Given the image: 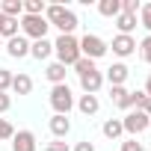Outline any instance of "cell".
Masks as SVG:
<instances>
[{
	"mask_svg": "<svg viewBox=\"0 0 151 151\" xmlns=\"http://www.w3.org/2000/svg\"><path fill=\"white\" fill-rule=\"evenodd\" d=\"M12 36H18V21L6 18L3 12H0V39H12Z\"/></svg>",
	"mask_w": 151,
	"mask_h": 151,
	"instance_id": "20",
	"label": "cell"
},
{
	"mask_svg": "<svg viewBox=\"0 0 151 151\" xmlns=\"http://www.w3.org/2000/svg\"><path fill=\"white\" fill-rule=\"evenodd\" d=\"M122 151H145V148H142V142H136V139L130 136V139L122 142Z\"/></svg>",
	"mask_w": 151,
	"mask_h": 151,
	"instance_id": "30",
	"label": "cell"
},
{
	"mask_svg": "<svg viewBox=\"0 0 151 151\" xmlns=\"http://www.w3.org/2000/svg\"><path fill=\"white\" fill-rule=\"evenodd\" d=\"M0 50H3V39H0Z\"/></svg>",
	"mask_w": 151,
	"mask_h": 151,
	"instance_id": "35",
	"label": "cell"
},
{
	"mask_svg": "<svg viewBox=\"0 0 151 151\" xmlns=\"http://www.w3.org/2000/svg\"><path fill=\"white\" fill-rule=\"evenodd\" d=\"M142 92H145V95L151 98V74H148V80H145V89H142Z\"/></svg>",
	"mask_w": 151,
	"mask_h": 151,
	"instance_id": "34",
	"label": "cell"
},
{
	"mask_svg": "<svg viewBox=\"0 0 151 151\" xmlns=\"http://www.w3.org/2000/svg\"><path fill=\"white\" fill-rule=\"evenodd\" d=\"M47 124H50V133H53L56 139H65V136L71 133V119H68V116H56V113H53Z\"/></svg>",
	"mask_w": 151,
	"mask_h": 151,
	"instance_id": "12",
	"label": "cell"
},
{
	"mask_svg": "<svg viewBox=\"0 0 151 151\" xmlns=\"http://www.w3.org/2000/svg\"><path fill=\"white\" fill-rule=\"evenodd\" d=\"M12 89V71L9 68H0V92Z\"/></svg>",
	"mask_w": 151,
	"mask_h": 151,
	"instance_id": "28",
	"label": "cell"
},
{
	"mask_svg": "<svg viewBox=\"0 0 151 151\" xmlns=\"http://www.w3.org/2000/svg\"><path fill=\"white\" fill-rule=\"evenodd\" d=\"M53 53H56V62H62L65 68L74 65L80 59V39H74V36H59L53 42Z\"/></svg>",
	"mask_w": 151,
	"mask_h": 151,
	"instance_id": "2",
	"label": "cell"
},
{
	"mask_svg": "<svg viewBox=\"0 0 151 151\" xmlns=\"http://www.w3.org/2000/svg\"><path fill=\"white\" fill-rule=\"evenodd\" d=\"M0 12H3L6 18L21 21V15H24V0H3V3H0Z\"/></svg>",
	"mask_w": 151,
	"mask_h": 151,
	"instance_id": "15",
	"label": "cell"
},
{
	"mask_svg": "<svg viewBox=\"0 0 151 151\" xmlns=\"http://www.w3.org/2000/svg\"><path fill=\"white\" fill-rule=\"evenodd\" d=\"M139 56H142V62L151 65V36H145V39L139 42Z\"/></svg>",
	"mask_w": 151,
	"mask_h": 151,
	"instance_id": "23",
	"label": "cell"
},
{
	"mask_svg": "<svg viewBox=\"0 0 151 151\" xmlns=\"http://www.w3.org/2000/svg\"><path fill=\"white\" fill-rule=\"evenodd\" d=\"M12 151H36V133L33 130H18L12 136Z\"/></svg>",
	"mask_w": 151,
	"mask_h": 151,
	"instance_id": "11",
	"label": "cell"
},
{
	"mask_svg": "<svg viewBox=\"0 0 151 151\" xmlns=\"http://www.w3.org/2000/svg\"><path fill=\"white\" fill-rule=\"evenodd\" d=\"M98 12H101L104 18H116V15L122 12V0H101V3H98Z\"/></svg>",
	"mask_w": 151,
	"mask_h": 151,
	"instance_id": "21",
	"label": "cell"
},
{
	"mask_svg": "<svg viewBox=\"0 0 151 151\" xmlns=\"http://www.w3.org/2000/svg\"><path fill=\"white\" fill-rule=\"evenodd\" d=\"M127 95V89L124 86H110V98H113V104H122V98Z\"/></svg>",
	"mask_w": 151,
	"mask_h": 151,
	"instance_id": "29",
	"label": "cell"
},
{
	"mask_svg": "<svg viewBox=\"0 0 151 151\" xmlns=\"http://www.w3.org/2000/svg\"><path fill=\"white\" fill-rule=\"evenodd\" d=\"M74 71H77V77H80V74H86V71H95V62L92 59H77V62H74Z\"/></svg>",
	"mask_w": 151,
	"mask_h": 151,
	"instance_id": "25",
	"label": "cell"
},
{
	"mask_svg": "<svg viewBox=\"0 0 151 151\" xmlns=\"http://www.w3.org/2000/svg\"><path fill=\"white\" fill-rule=\"evenodd\" d=\"M12 92L15 95H30L33 92V77L30 74H12Z\"/></svg>",
	"mask_w": 151,
	"mask_h": 151,
	"instance_id": "14",
	"label": "cell"
},
{
	"mask_svg": "<svg viewBox=\"0 0 151 151\" xmlns=\"http://www.w3.org/2000/svg\"><path fill=\"white\" fill-rule=\"evenodd\" d=\"M3 47H6V53H9L12 59H24V56H30V42H27L24 36H12Z\"/></svg>",
	"mask_w": 151,
	"mask_h": 151,
	"instance_id": "8",
	"label": "cell"
},
{
	"mask_svg": "<svg viewBox=\"0 0 151 151\" xmlns=\"http://www.w3.org/2000/svg\"><path fill=\"white\" fill-rule=\"evenodd\" d=\"M15 136V127L9 119H0V139H12Z\"/></svg>",
	"mask_w": 151,
	"mask_h": 151,
	"instance_id": "26",
	"label": "cell"
},
{
	"mask_svg": "<svg viewBox=\"0 0 151 151\" xmlns=\"http://www.w3.org/2000/svg\"><path fill=\"white\" fill-rule=\"evenodd\" d=\"M45 21L50 24V27H56L59 30V36H74V30H77V15H74L71 9H65V6H59V3H53V6H45Z\"/></svg>",
	"mask_w": 151,
	"mask_h": 151,
	"instance_id": "1",
	"label": "cell"
},
{
	"mask_svg": "<svg viewBox=\"0 0 151 151\" xmlns=\"http://www.w3.org/2000/svg\"><path fill=\"white\" fill-rule=\"evenodd\" d=\"M65 74H68V71H65V65H62V62H50V65H47V71H45V77H47L53 86H59V83H65Z\"/></svg>",
	"mask_w": 151,
	"mask_h": 151,
	"instance_id": "18",
	"label": "cell"
},
{
	"mask_svg": "<svg viewBox=\"0 0 151 151\" xmlns=\"http://www.w3.org/2000/svg\"><path fill=\"white\" fill-rule=\"evenodd\" d=\"M77 110H80L83 116H95V113L101 110V101H98V95H80V101H77Z\"/></svg>",
	"mask_w": 151,
	"mask_h": 151,
	"instance_id": "16",
	"label": "cell"
},
{
	"mask_svg": "<svg viewBox=\"0 0 151 151\" xmlns=\"http://www.w3.org/2000/svg\"><path fill=\"white\" fill-rule=\"evenodd\" d=\"M53 53V42H47V39H39V42H30V56H36L39 62L42 59H47Z\"/></svg>",
	"mask_w": 151,
	"mask_h": 151,
	"instance_id": "13",
	"label": "cell"
},
{
	"mask_svg": "<svg viewBox=\"0 0 151 151\" xmlns=\"http://www.w3.org/2000/svg\"><path fill=\"white\" fill-rule=\"evenodd\" d=\"M18 27H21L24 39H33V42H39V39H45V36H47V27H50V24L45 21V15H21Z\"/></svg>",
	"mask_w": 151,
	"mask_h": 151,
	"instance_id": "3",
	"label": "cell"
},
{
	"mask_svg": "<svg viewBox=\"0 0 151 151\" xmlns=\"http://www.w3.org/2000/svg\"><path fill=\"white\" fill-rule=\"evenodd\" d=\"M148 151H151V148H148Z\"/></svg>",
	"mask_w": 151,
	"mask_h": 151,
	"instance_id": "36",
	"label": "cell"
},
{
	"mask_svg": "<svg viewBox=\"0 0 151 151\" xmlns=\"http://www.w3.org/2000/svg\"><path fill=\"white\" fill-rule=\"evenodd\" d=\"M116 27H119V36H130V33L136 30V15L119 12V15H116Z\"/></svg>",
	"mask_w": 151,
	"mask_h": 151,
	"instance_id": "17",
	"label": "cell"
},
{
	"mask_svg": "<svg viewBox=\"0 0 151 151\" xmlns=\"http://www.w3.org/2000/svg\"><path fill=\"white\" fill-rule=\"evenodd\" d=\"M45 151H71V148H68V142H62V139H56V142H50V145H47Z\"/></svg>",
	"mask_w": 151,
	"mask_h": 151,
	"instance_id": "31",
	"label": "cell"
},
{
	"mask_svg": "<svg viewBox=\"0 0 151 151\" xmlns=\"http://www.w3.org/2000/svg\"><path fill=\"white\" fill-rule=\"evenodd\" d=\"M12 107V98H9V92H0V113H6Z\"/></svg>",
	"mask_w": 151,
	"mask_h": 151,
	"instance_id": "32",
	"label": "cell"
},
{
	"mask_svg": "<svg viewBox=\"0 0 151 151\" xmlns=\"http://www.w3.org/2000/svg\"><path fill=\"white\" fill-rule=\"evenodd\" d=\"M127 74H130V68H127L124 62H113V65L107 68V74H104V80H107L110 86H124Z\"/></svg>",
	"mask_w": 151,
	"mask_h": 151,
	"instance_id": "9",
	"label": "cell"
},
{
	"mask_svg": "<svg viewBox=\"0 0 151 151\" xmlns=\"http://www.w3.org/2000/svg\"><path fill=\"white\" fill-rule=\"evenodd\" d=\"M71 151H95V145H92V142H86V139H83V142H77V145H74V148H71Z\"/></svg>",
	"mask_w": 151,
	"mask_h": 151,
	"instance_id": "33",
	"label": "cell"
},
{
	"mask_svg": "<svg viewBox=\"0 0 151 151\" xmlns=\"http://www.w3.org/2000/svg\"><path fill=\"white\" fill-rule=\"evenodd\" d=\"M107 50H110V45H107L101 36H95V33H86V36L80 39V56H83V59H92V62H95V59H101Z\"/></svg>",
	"mask_w": 151,
	"mask_h": 151,
	"instance_id": "5",
	"label": "cell"
},
{
	"mask_svg": "<svg viewBox=\"0 0 151 151\" xmlns=\"http://www.w3.org/2000/svg\"><path fill=\"white\" fill-rule=\"evenodd\" d=\"M139 9H142L139 0H122V12H124V15H136Z\"/></svg>",
	"mask_w": 151,
	"mask_h": 151,
	"instance_id": "27",
	"label": "cell"
},
{
	"mask_svg": "<svg viewBox=\"0 0 151 151\" xmlns=\"http://www.w3.org/2000/svg\"><path fill=\"white\" fill-rule=\"evenodd\" d=\"M50 107H53L56 116H68L74 110V95H71L68 83H59V86L50 89Z\"/></svg>",
	"mask_w": 151,
	"mask_h": 151,
	"instance_id": "4",
	"label": "cell"
},
{
	"mask_svg": "<svg viewBox=\"0 0 151 151\" xmlns=\"http://www.w3.org/2000/svg\"><path fill=\"white\" fill-rule=\"evenodd\" d=\"M104 86V74L95 68V71H86V74H80V89H83V95H98V89Z\"/></svg>",
	"mask_w": 151,
	"mask_h": 151,
	"instance_id": "7",
	"label": "cell"
},
{
	"mask_svg": "<svg viewBox=\"0 0 151 151\" xmlns=\"http://www.w3.org/2000/svg\"><path fill=\"white\" fill-rule=\"evenodd\" d=\"M139 24L148 30V36H151V3H145L142 9H139Z\"/></svg>",
	"mask_w": 151,
	"mask_h": 151,
	"instance_id": "24",
	"label": "cell"
},
{
	"mask_svg": "<svg viewBox=\"0 0 151 151\" xmlns=\"http://www.w3.org/2000/svg\"><path fill=\"white\" fill-rule=\"evenodd\" d=\"M101 133H104L107 139H119V136L124 133V127H122V119H107V122H104V127H101Z\"/></svg>",
	"mask_w": 151,
	"mask_h": 151,
	"instance_id": "19",
	"label": "cell"
},
{
	"mask_svg": "<svg viewBox=\"0 0 151 151\" xmlns=\"http://www.w3.org/2000/svg\"><path fill=\"white\" fill-rule=\"evenodd\" d=\"M110 47H113V53H116V56H122V59H124V56H130V53L136 50V39H133V36H116Z\"/></svg>",
	"mask_w": 151,
	"mask_h": 151,
	"instance_id": "10",
	"label": "cell"
},
{
	"mask_svg": "<svg viewBox=\"0 0 151 151\" xmlns=\"http://www.w3.org/2000/svg\"><path fill=\"white\" fill-rule=\"evenodd\" d=\"M24 15H45V0H24Z\"/></svg>",
	"mask_w": 151,
	"mask_h": 151,
	"instance_id": "22",
	"label": "cell"
},
{
	"mask_svg": "<svg viewBox=\"0 0 151 151\" xmlns=\"http://www.w3.org/2000/svg\"><path fill=\"white\" fill-rule=\"evenodd\" d=\"M122 127H124V133L139 136V133H145V130L151 127V116L142 113V110H127V116L122 119Z\"/></svg>",
	"mask_w": 151,
	"mask_h": 151,
	"instance_id": "6",
	"label": "cell"
}]
</instances>
